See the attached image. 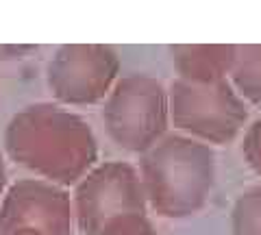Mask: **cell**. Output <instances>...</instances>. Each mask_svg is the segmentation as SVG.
<instances>
[{
    "label": "cell",
    "mask_w": 261,
    "mask_h": 235,
    "mask_svg": "<svg viewBox=\"0 0 261 235\" xmlns=\"http://www.w3.org/2000/svg\"><path fill=\"white\" fill-rule=\"evenodd\" d=\"M242 157L252 172L261 176V118L246 126V133L242 140Z\"/></svg>",
    "instance_id": "7c38bea8"
},
{
    "label": "cell",
    "mask_w": 261,
    "mask_h": 235,
    "mask_svg": "<svg viewBox=\"0 0 261 235\" xmlns=\"http://www.w3.org/2000/svg\"><path fill=\"white\" fill-rule=\"evenodd\" d=\"M120 70V55L107 44H63L46 66V83L59 105L87 107L107 98Z\"/></svg>",
    "instance_id": "8992f818"
},
{
    "label": "cell",
    "mask_w": 261,
    "mask_h": 235,
    "mask_svg": "<svg viewBox=\"0 0 261 235\" xmlns=\"http://www.w3.org/2000/svg\"><path fill=\"white\" fill-rule=\"evenodd\" d=\"M168 109L170 126L209 146L231 144L248 124V102L228 79L211 83L174 79L168 87Z\"/></svg>",
    "instance_id": "277c9868"
},
{
    "label": "cell",
    "mask_w": 261,
    "mask_h": 235,
    "mask_svg": "<svg viewBox=\"0 0 261 235\" xmlns=\"http://www.w3.org/2000/svg\"><path fill=\"white\" fill-rule=\"evenodd\" d=\"M137 170L150 212L183 220L198 214L214 192L216 152L183 133H168L140 155Z\"/></svg>",
    "instance_id": "7a4b0ae2"
},
{
    "label": "cell",
    "mask_w": 261,
    "mask_h": 235,
    "mask_svg": "<svg viewBox=\"0 0 261 235\" xmlns=\"http://www.w3.org/2000/svg\"><path fill=\"white\" fill-rule=\"evenodd\" d=\"M98 235H159L148 214H124L109 220Z\"/></svg>",
    "instance_id": "8fae6325"
},
{
    "label": "cell",
    "mask_w": 261,
    "mask_h": 235,
    "mask_svg": "<svg viewBox=\"0 0 261 235\" xmlns=\"http://www.w3.org/2000/svg\"><path fill=\"white\" fill-rule=\"evenodd\" d=\"M233 235H261V185L244 190L231 209Z\"/></svg>",
    "instance_id": "30bf717a"
},
{
    "label": "cell",
    "mask_w": 261,
    "mask_h": 235,
    "mask_svg": "<svg viewBox=\"0 0 261 235\" xmlns=\"http://www.w3.org/2000/svg\"><path fill=\"white\" fill-rule=\"evenodd\" d=\"M3 235H44L39 231H29V229H20V231H9V233H3Z\"/></svg>",
    "instance_id": "5bb4252c"
},
{
    "label": "cell",
    "mask_w": 261,
    "mask_h": 235,
    "mask_svg": "<svg viewBox=\"0 0 261 235\" xmlns=\"http://www.w3.org/2000/svg\"><path fill=\"white\" fill-rule=\"evenodd\" d=\"M72 214L83 235H98L124 214H148L140 170L128 161H100L74 185Z\"/></svg>",
    "instance_id": "5b68a950"
},
{
    "label": "cell",
    "mask_w": 261,
    "mask_h": 235,
    "mask_svg": "<svg viewBox=\"0 0 261 235\" xmlns=\"http://www.w3.org/2000/svg\"><path fill=\"white\" fill-rule=\"evenodd\" d=\"M74 224L70 192L44 179H20L0 200V235L9 231H39L70 235Z\"/></svg>",
    "instance_id": "52a82bcc"
},
{
    "label": "cell",
    "mask_w": 261,
    "mask_h": 235,
    "mask_svg": "<svg viewBox=\"0 0 261 235\" xmlns=\"http://www.w3.org/2000/svg\"><path fill=\"white\" fill-rule=\"evenodd\" d=\"M228 81L248 105L261 107V44H238Z\"/></svg>",
    "instance_id": "9c48e42d"
},
{
    "label": "cell",
    "mask_w": 261,
    "mask_h": 235,
    "mask_svg": "<svg viewBox=\"0 0 261 235\" xmlns=\"http://www.w3.org/2000/svg\"><path fill=\"white\" fill-rule=\"evenodd\" d=\"M102 122L118 148L144 155L168 135V87L146 72L122 74L102 100Z\"/></svg>",
    "instance_id": "3957f363"
},
{
    "label": "cell",
    "mask_w": 261,
    "mask_h": 235,
    "mask_svg": "<svg viewBox=\"0 0 261 235\" xmlns=\"http://www.w3.org/2000/svg\"><path fill=\"white\" fill-rule=\"evenodd\" d=\"M5 150L37 179L74 188L98 164V140L79 113L59 102L27 105L5 128Z\"/></svg>",
    "instance_id": "6da1fadb"
},
{
    "label": "cell",
    "mask_w": 261,
    "mask_h": 235,
    "mask_svg": "<svg viewBox=\"0 0 261 235\" xmlns=\"http://www.w3.org/2000/svg\"><path fill=\"white\" fill-rule=\"evenodd\" d=\"M5 190H7V168H5L3 155H0V200L5 196Z\"/></svg>",
    "instance_id": "4fadbf2b"
},
{
    "label": "cell",
    "mask_w": 261,
    "mask_h": 235,
    "mask_svg": "<svg viewBox=\"0 0 261 235\" xmlns=\"http://www.w3.org/2000/svg\"><path fill=\"white\" fill-rule=\"evenodd\" d=\"M176 79L190 83H211L228 79L238 55V44H174L168 48Z\"/></svg>",
    "instance_id": "ba28073f"
}]
</instances>
